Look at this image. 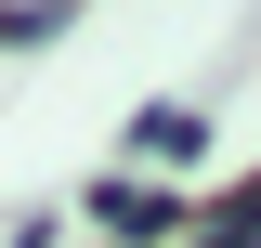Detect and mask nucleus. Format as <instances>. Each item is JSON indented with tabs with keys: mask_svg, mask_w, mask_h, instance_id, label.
Here are the masks:
<instances>
[{
	"mask_svg": "<svg viewBox=\"0 0 261 248\" xmlns=\"http://www.w3.org/2000/svg\"><path fill=\"white\" fill-rule=\"evenodd\" d=\"M92 222H105V235H130V248H170L196 209H183L170 183H130V170H105V183H92Z\"/></svg>",
	"mask_w": 261,
	"mask_h": 248,
	"instance_id": "f257e3e1",
	"label": "nucleus"
},
{
	"mask_svg": "<svg viewBox=\"0 0 261 248\" xmlns=\"http://www.w3.org/2000/svg\"><path fill=\"white\" fill-rule=\"evenodd\" d=\"M196 144H209V118H196V105H144V118H130V157H157V170H183Z\"/></svg>",
	"mask_w": 261,
	"mask_h": 248,
	"instance_id": "f03ea898",
	"label": "nucleus"
},
{
	"mask_svg": "<svg viewBox=\"0 0 261 248\" xmlns=\"http://www.w3.org/2000/svg\"><path fill=\"white\" fill-rule=\"evenodd\" d=\"M65 13H79V0H0V39H53Z\"/></svg>",
	"mask_w": 261,
	"mask_h": 248,
	"instance_id": "7ed1b4c3",
	"label": "nucleus"
}]
</instances>
